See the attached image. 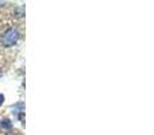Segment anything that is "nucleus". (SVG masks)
<instances>
[{
  "label": "nucleus",
  "mask_w": 154,
  "mask_h": 135,
  "mask_svg": "<svg viewBox=\"0 0 154 135\" xmlns=\"http://www.w3.org/2000/svg\"><path fill=\"white\" fill-rule=\"evenodd\" d=\"M18 38H19L18 30H16L15 27H10V29L2 35V39L0 41H2V45L4 46V48H10V46L15 45Z\"/></svg>",
  "instance_id": "nucleus-1"
},
{
  "label": "nucleus",
  "mask_w": 154,
  "mask_h": 135,
  "mask_svg": "<svg viewBox=\"0 0 154 135\" xmlns=\"http://www.w3.org/2000/svg\"><path fill=\"white\" fill-rule=\"evenodd\" d=\"M0 127L11 128V122H10V120H4V122H0Z\"/></svg>",
  "instance_id": "nucleus-2"
},
{
  "label": "nucleus",
  "mask_w": 154,
  "mask_h": 135,
  "mask_svg": "<svg viewBox=\"0 0 154 135\" xmlns=\"http://www.w3.org/2000/svg\"><path fill=\"white\" fill-rule=\"evenodd\" d=\"M0 77H2V70H0Z\"/></svg>",
  "instance_id": "nucleus-4"
},
{
  "label": "nucleus",
  "mask_w": 154,
  "mask_h": 135,
  "mask_svg": "<svg viewBox=\"0 0 154 135\" xmlns=\"http://www.w3.org/2000/svg\"><path fill=\"white\" fill-rule=\"evenodd\" d=\"M3 101H4V96H3V95H0V106H2V103H3Z\"/></svg>",
  "instance_id": "nucleus-3"
}]
</instances>
